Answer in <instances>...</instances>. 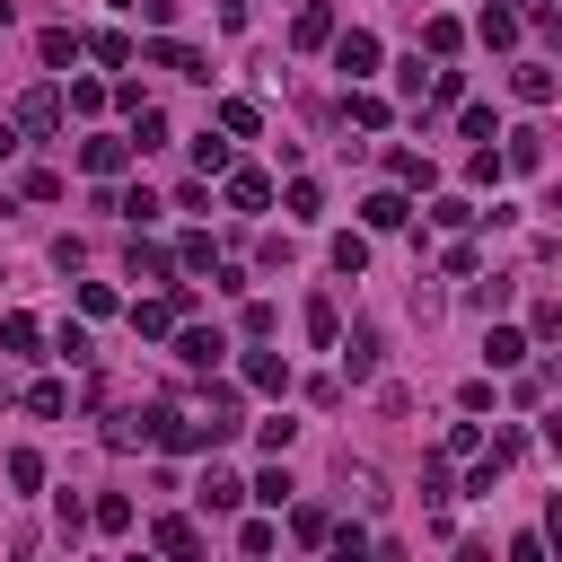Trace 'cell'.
I'll return each instance as SVG.
<instances>
[{"mask_svg": "<svg viewBox=\"0 0 562 562\" xmlns=\"http://www.w3.org/2000/svg\"><path fill=\"white\" fill-rule=\"evenodd\" d=\"M334 351H342L351 386H369V378H378V360H386V334H378V325H351V342H334Z\"/></svg>", "mask_w": 562, "mask_h": 562, "instance_id": "obj_1", "label": "cell"}, {"mask_svg": "<svg viewBox=\"0 0 562 562\" xmlns=\"http://www.w3.org/2000/svg\"><path fill=\"white\" fill-rule=\"evenodd\" d=\"M61 114H70V105H61V88H26L9 123H18V132H61Z\"/></svg>", "mask_w": 562, "mask_h": 562, "instance_id": "obj_2", "label": "cell"}, {"mask_svg": "<svg viewBox=\"0 0 562 562\" xmlns=\"http://www.w3.org/2000/svg\"><path fill=\"white\" fill-rule=\"evenodd\" d=\"M334 70H342V79H369V70H378V35H369V26L334 35Z\"/></svg>", "mask_w": 562, "mask_h": 562, "instance_id": "obj_3", "label": "cell"}, {"mask_svg": "<svg viewBox=\"0 0 562 562\" xmlns=\"http://www.w3.org/2000/svg\"><path fill=\"white\" fill-rule=\"evenodd\" d=\"M105 448H158V404H140V413H114V422H105Z\"/></svg>", "mask_w": 562, "mask_h": 562, "instance_id": "obj_4", "label": "cell"}, {"mask_svg": "<svg viewBox=\"0 0 562 562\" xmlns=\"http://www.w3.org/2000/svg\"><path fill=\"white\" fill-rule=\"evenodd\" d=\"M501 167H509V176H536V167H544V132H536V123H518V132L501 140Z\"/></svg>", "mask_w": 562, "mask_h": 562, "instance_id": "obj_5", "label": "cell"}, {"mask_svg": "<svg viewBox=\"0 0 562 562\" xmlns=\"http://www.w3.org/2000/svg\"><path fill=\"white\" fill-rule=\"evenodd\" d=\"M220 176H228V202H237V211H263V202H272V176H263V167H237V158H228Z\"/></svg>", "mask_w": 562, "mask_h": 562, "instance_id": "obj_6", "label": "cell"}, {"mask_svg": "<svg viewBox=\"0 0 562 562\" xmlns=\"http://www.w3.org/2000/svg\"><path fill=\"white\" fill-rule=\"evenodd\" d=\"M220 351H228L220 325H184V334H176V360H184V369H220Z\"/></svg>", "mask_w": 562, "mask_h": 562, "instance_id": "obj_7", "label": "cell"}, {"mask_svg": "<svg viewBox=\"0 0 562 562\" xmlns=\"http://www.w3.org/2000/svg\"><path fill=\"white\" fill-rule=\"evenodd\" d=\"M342 492H351V509H378V501H386V474H378L369 457H342Z\"/></svg>", "mask_w": 562, "mask_h": 562, "instance_id": "obj_8", "label": "cell"}, {"mask_svg": "<svg viewBox=\"0 0 562 562\" xmlns=\"http://www.w3.org/2000/svg\"><path fill=\"white\" fill-rule=\"evenodd\" d=\"M290 44H299V53H316V44H334V9H325V0H307V9L290 18Z\"/></svg>", "mask_w": 562, "mask_h": 562, "instance_id": "obj_9", "label": "cell"}, {"mask_svg": "<svg viewBox=\"0 0 562 562\" xmlns=\"http://www.w3.org/2000/svg\"><path fill=\"white\" fill-rule=\"evenodd\" d=\"M149 61H158V70H176V79H211V61H202L193 44H176V35H158V44H149Z\"/></svg>", "mask_w": 562, "mask_h": 562, "instance_id": "obj_10", "label": "cell"}, {"mask_svg": "<svg viewBox=\"0 0 562 562\" xmlns=\"http://www.w3.org/2000/svg\"><path fill=\"white\" fill-rule=\"evenodd\" d=\"M176 307H184V299H132V334H140V342L176 334Z\"/></svg>", "mask_w": 562, "mask_h": 562, "instance_id": "obj_11", "label": "cell"}, {"mask_svg": "<svg viewBox=\"0 0 562 562\" xmlns=\"http://www.w3.org/2000/svg\"><path fill=\"white\" fill-rule=\"evenodd\" d=\"M518 26H527V18H518V9H501V0H492V9L474 18V35H483L492 53H509V44H518Z\"/></svg>", "mask_w": 562, "mask_h": 562, "instance_id": "obj_12", "label": "cell"}, {"mask_svg": "<svg viewBox=\"0 0 562 562\" xmlns=\"http://www.w3.org/2000/svg\"><path fill=\"white\" fill-rule=\"evenodd\" d=\"M123 158H132V140H114V132H97V140H79V167H88V176H114Z\"/></svg>", "mask_w": 562, "mask_h": 562, "instance_id": "obj_13", "label": "cell"}, {"mask_svg": "<svg viewBox=\"0 0 562 562\" xmlns=\"http://www.w3.org/2000/svg\"><path fill=\"white\" fill-rule=\"evenodd\" d=\"M299 325H307V342H325V351L342 342V307H334V299H307V307H299Z\"/></svg>", "mask_w": 562, "mask_h": 562, "instance_id": "obj_14", "label": "cell"}, {"mask_svg": "<svg viewBox=\"0 0 562 562\" xmlns=\"http://www.w3.org/2000/svg\"><path fill=\"white\" fill-rule=\"evenodd\" d=\"M35 53H44L53 70H70V61L88 53V44H79V26H44V35H35Z\"/></svg>", "mask_w": 562, "mask_h": 562, "instance_id": "obj_15", "label": "cell"}, {"mask_svg": "<svg viewBox=\"0 0 562 562\" xmlns=\"http://www.w3.org/2000/svg\"><path fill=\"white\" fill-rule=\"evenodd\" d=\"M220 132H228V140H255V132H263V105H255V97H228V105H220Z\"/></svg>", "mask_w": 562, "mask_h": 562, "instance_id": "obj_16", "label": "cell"}, {"mask_svg": "<svg viewBox=\"0 0 562 562\" xmlns=\"http://www.w3.org/2000/svg\"><path fill=\"white\" fill-rule=\"evenodd\" d=\"M105 211H123V220H132V228H149V220H158V211H167V202H158V193H149V184H132V193H105Z\"/></svg>", "mask_w": 562, "mask_h": 562, "instance_id": "obj_17", "label": "cell"}, {"mask_svg": "<svg viewBox=\"0 0 562 562\" xmlns=\"http://www.w3.org/2000/svg\"><path fill=\"white\" fill-rule=\"evenodd\" d=\"M404 211H413V202H404V184H386V193H369V202H360V220H369V228H404Z\"/></svg>", "mask_w": 562, "mask_h": 562, "instance_id": "obj_18", "label": "cell"}, {"mask_svg": "<svg viewBox=\"0 0 562 562\" xmlns=\"http://www.w3.org/2000/svg\"><path fill=\"white\" fill-rule=\"evenodd\" d=\"M483 360H492V369H518V360H527V334H518V325H492V334H483Z\"/></svg>", "mask_w": 562, "mask_h": 562, "instance_id": "obj_19", "label": "cell"}, {"mask_svg": "<svg viewBox=\"0 0 562 562\" xmlns=\"http://www.w3.org/2000/svg\"><path fill=\"white\" fill-rule=\"evenodd\" d=\"M246 386L281 395V386H290V360H281V351H246Z\"/></svg>", "mask_w": 562, "mask_h": 562, "instance_id": "obj_20", "label": "cell"}, {"mask_svg": "<svg viewBox=\"0 0 562 562\" xmlns=\"http://www.w3.org/2000/svg\"><path fill=\"white\" fill-rule=\"evenodd\" d=\"M167 272H176V255L149 246V237H132V281H167Z\"/></svg>", "mask_w": 562, "mask_h": 562, "instance_id": "obj_21", "label": "cell"}, {"mask_svg": "<svg viewBox=\"0 0 562 562\" xmlns=\"http://www.w3.org/2000/svg\"><path fill=\"white\" fill-rule=\"evenodd\" d=\"M149 544H158V553H202L193 518H158V527H149Z\"/></svg>", "mask_w": 562, "mask_h": 562, "instance_id": "obj_22", "label": "cell"}, {"mask_svg": "<svg viewBox=\"0 0 562 562\" xmlns=\"http://www.w3.org/2000/svg\"><path fill=\"white\" fill-rule=\"evenodd\" d=\"M509 88H518L527 105H544V97H553V70H544V61H518V70H509Z\"/></svg>", "mask_w": 562, "mask_h": 562, "instance_id": "obj_23", "label": "cell"}, {"mask_svg": "<svg viewBox=\"0 0 562 562\" xmlns=\"http://www.w3.org/2000/svg\"><path fill=\"white\" fill-rule=\"evenodd\" d=\"M26 413H44V422L70 413V386H61V378H35V386H26Z\"/></svg>", "mask_w": 562, "mask_h": 562, "instance_id": "obj_24", "label": "cell"}, {"mask_svg": "<svg viewBox=\"0 0 562 562\" xmlns=\"http://www.w3.org/2000/svg\"><path fill=\"white\" fill-rule=\"evenodd\" d=\"M237 501H246V483H237V474H220V465H211V474H202V509H237Z\"/></svg>", "mask_w": 562, "mask_h": 562, "instance_id": "obj_25", "label": "cell"}, {"mask_svg": "<svg viewBox=\"0 0 562 562\" xmlns=\"http://www.w3.org/2000/svg\"><path fill=\"white\" fill-rule=\"evenodd\" d=\"M422 44H430V61H448V53L465 44V26H457V18H430V26H422Z\"/></svg>", "mask_w": 562, "mask_h": 562, "instance_id": "obj_26", "label": "cell"}, {"mask_svg": "<svg viewBox=\"0 0 562 562\" xmlns=\"http://www.w3.org/2000/svg\"><path fill=\"white\" fill-rule=\"evenodd\" d=\"M386 176H395V184H430V158H422V149H386Z\"/></svg>", "mask_w": 562, "mask_h": 562, "instance_id": "obj_27", "label": "cell"}, {"mask_svg": "<svg viewBox=\"0 0 562 562\" xmlns=\"http://www.w3.org/2000/svg\"><path fill=\"white\" fill-rule=\"evenodd\" d=\"M334 272H351V281H360V272H369V237H351V228H342V237H334Z\"/></svg>", "mask_w": 562, "mask_h": 562, "instance_id": "obj_28", "label": "cell"}, {"mask_svg": "<svg viewBox=\"0 0 562 562\" xmlns=\"http://www.w3.org/2000/svg\"><path fill=\"white\" fill-rule=\"evenodd\" d=\"M9 483H18V492H44V457H35V448H9Z\"/></svg>", "mask_w": 562, "mask_h": 562, "instance_id": "obj_29", "label": "cell"}, {"mask_svg": "<svg viewBox=\"0 0 562 562\" xmlns=\"http://www.w3.org/2000/svg\"><path fill=\"white\" fill-rule=\"evenodd\" d=\"M88 527H105V536H123V527H132V501H123V492H105V501L88 509Z\"/></svg>", "mask_w": 562, "mask_h": 562, "instance_id": "obj_30", "label": "cell"}, {"mask_svg": "<svg viewBox=\"0 0 562 562\" xmlns=\"http://www.w3.org/2000/svg\"><path fill=\"white\" fill-rule=\"evenodd\" d=\"M325 527H334V518H325L316 501H299V509H290V536H299V544H325Z\"/></svg>", "mask_w": 562, "mask_h": 562, "instance_id": "obj_31", "label": "cell"}, {"mask_svg": "<svg viewBox=\"0 0 562 562\" xmlns=\"http://www.w3.org/2000/svg\"><path fill=\"white\" fill-rule=\"evenodd\" d=\"M351 123L378 132V123H386V97H378V88H351Z\"/></svg>", "mask_w": 562, "mask_h": 562, "instance_id": "obj_32", "label": "cell"}, {"mask_svg": "<svg viewBox=\"0 0 562 562\" xmlns=\"http://www.w3.org/2000/svg\"><path fill=\"white\" fill-rule=\"evenodd\" d=\"M281 211H290V220H316V211H325V193H316V184H307V176H299V184H290V193H281Z\"/></svg>", "mask_w": 562, "mask_h": 562, "instance_id": "obj_33", "label": "cell"}, {"mask_svg": "<svg viewBox=\"0 0 562 562\" xmlns=\"http://www.w3.org/2000/svg\"><path fill=\"white\" fill-rule=\"evenodd\" d=\"M61 105H70V114H105V88H97V79H70V97H61Z\"/></svg>", "mask_w": 562, "mask_h": 562, "instance_id": "obj_34", "label": "cell"}, {"mask_svg": "<svg viewBox=\"0 0 562 562\" xmlns=\"http://www.w3.org/2000/svg\"><path fill=\"white\" fill-rule=\"evenodd\" d=\"M430 220H439V228H465V220H474V202H465V193H439V202H430Z\"/></svg>", "mask_w": 562, "mask_h": 562, "instance_id": "obj_35", "label": "cell"}, {"mask_svg": "<svg viewBox=\"0 0 562 562\" xmlns=\"http://www.w3.org/2000/svg\"><path fill=\"white\" fill-rule=\"evenodd\" d=\"M0 342H9V351H35V342H44V325H35V316H9V325H0Z\"/></svg>", "mask_w": 562, "mask_h": 562, "instance_id": "obj_36", "label": "cell"}, {"mask_svg": "<svg viewBox=\"0 0 562 562\" xmlns=\"http://www.w3.org/2000/svg\"><path fill=\"white\" fill-rule=\"evenodd\" d=\"M53 342H61V360H70V369H88V360H97V351H88V325H61Z\"/></svg>", "mask_w": 562, "mask_h": 562, "instance_id": "obj_37", "label": "cell"}, {"mask_svg": "<svg viewBox=\"0 0 562 562\" xmlns=\"http://www.w3.org/2000/svg\"><path fill=\"white\" fill-rule=\"evenodd\" d=\"M79 44H88V53H97V61H132V44H123V35H114V26H105V35H79Z\"/></svg>", "mask_w": 562, "mask_h": 562, "instance_id": "obj_38", "label": "cell"}, {"mask_svg": "<svg viewBox=\"0 0 562 562\" xmlns=\"http://www.w3.org/2000/svg\"><path fill=\"white\" fill-rule=\"evenodd\" d=\"M193 167H202V176H220V167H228V140H211V132H202V140H193Z\"/></svg>", "mask_w": 562, "mask_h": 562, "instance_id": "obj_39", "label": "cell"}, {"mask_svg": "<svg viewBox=\"0 0 562 562\" xmlns=\"http://www.w3.org/2000/svg\"><path fill=\"white\" fill-rule=\"evenodd\" d=\"M465 176H474V184H501V149H492V140H483V149H474V158H465Z\"/></svg>", "mask_w": 562, "mask_h": 562, "instance_id": "obj_40", "label": "cell"}, {"mask_svg": "<svg viewBox=\"0 0 562 562\" xmlns=\"http://www.w3.org/2000/svg\"><path fill=\"white\" fill-rule=\"evenodd\" d=\"M474 448H483V430H474V422H457V430L439 439V457H474Z\"/></svg>", "mask_w": 562, "mask_h": 562, "instance_id": "obj_41", "label": "cell"}, {"mask_svg": "<svg viewBox=\"0 0 562 562\" xmlns=\"http://www.w3.org/2000/svg\"><path fill=\"white\" fill-rule=\"evenodd\" d=\"M448 492H457V483H448V457H430V465H422V501H448Z\"/></svg>", "mask_w": 562, "mask_h": 562, "instance_id": "obj_42", "label": "cell"}, {"mask_svg": "<svg viewBox=\"0 0 562 562\" xmlns=\"http://www.w3.org/2000/svg\"><path fill=\"white\" fill-rule=\"evenodd\" d=\"M325 544H334L342 562H360V553H369V536H360V527H325Z\"/></svg>", "mask_w": 562, "mask_h": 562, "instance_id": "obj_43", "label": "cell"}, {"mask_svg": "<svg viewBox=\"0 0 562 562\" xmlns=\"http://www.w3.org/2000/svg\"><path fill=\"white\" fill-rule=\"evenodd\" d=\"M114 9H132L140 26H167V18H176V0H114Z\"/></svg>", "mask_w": 562, "mask_h": 562, "instance_id": "obj_44", "label": "cell"}, {"mask_svg": "<svg viewBox=\"0 0 562 562\" xmlns=\"http://www.w3.org/2000/svg\"><path fill=\"white\" fill-rule=\"evenodd\" d=\"M18 140H26V132H18L9 114H0V158H18Z\"/></svg>", "mask_w": 562, "mask_h": 562, "instance_id": "obj_45", "label": "cell"}, {"mask_svg": "<svg viewBox=\"0 0 562 562\" xmlns=\"http://www.w3.org/2000/svg\"><path fill=\"white\" fill-rule=\"evenodd\" d=\"M0 26H9V0H0Z\"/></svg>", "mask_w": 562, "mask_h": 562, "instance_id": "obj_46", "label": "cell"}]
</instances>
